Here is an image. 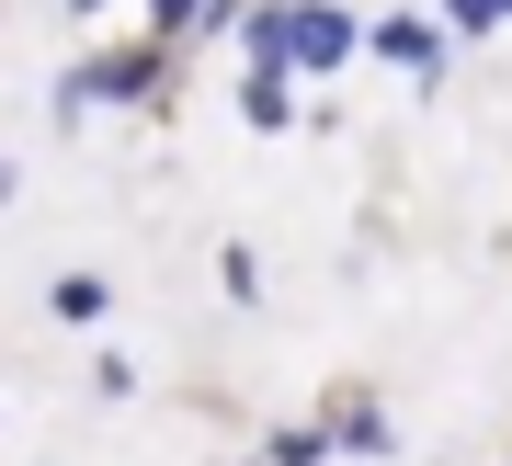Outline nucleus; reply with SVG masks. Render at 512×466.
Returning a JSON list of instances; mask_svg holds the SVG:
<instances>
[{
  "label": "nucleus",
  "instance_id": "obj_3",
  "mask_svg": "<svg viewBox=\"0 0 512 466\" xmlns=\"http://www.w3.org/2000/svg\"><path fill=\"white\" fill-rule=\"evenodd\" d=\"M387 57H399V69H421V80H433V23H387V35H376Z\"/></svg>",
  "mask_w": 512,
  "mask_h": 466
},
{
  "label": "nucleus",
  "instance_id": "obj_2",
  "mask_svg": "<svg viewBox=\"0 0 512 466\" xmlns=\"http://www.w3.org/2000/svg\"><path fill=\"white\" fill-rule=\"evenodd\" d=\"M239 114H251V126H285V114H296V69H251Z\"/></svg>",
  "mask_w": 512,
  "mask_h": 466
},
{
  "label": "nucleus",
  "instance_id": "obj_1",
  "mask_svg": "<svg viewBox=\"0 0 512 466\" xmlns=\"http://www.w3.org/2000/svg\"><path fill=\"white\" fill-rule=\"evenodd\" d=\"M353 57V23L330 0H285V69H342Z\"/></svg>",
  "mask_w": 512,
  "mask_h": 466
},
{
  "label": "nucleus",
  "instance_id": "obj_5",
  "mask_svg": "<svg viewBox=\"0 0 512 466\" xmlns=\"http://www.w3.org/2000/svg\"><path fill=\"white\" fill-rule=\"evenodd\" d=\"M148 12H160V23H194V12H205V0H148Z\"/></svg>",
  "mask_w": 512,
  "mask_h": 466
},
{
  "label": "nucleus",
  "instance_id": "obj_6",
  "mask_svg": "<svg viewBox=\"0 0 512 466\" xmlns=\"http://www.w3.org/2000/svg\"><path fill=\"white\" fill-rule=\"evenodd\" d=\"M80 12H92V0H80Z\"/></svg>",
  "mask_w": 512,
  "mask_h": 466
},
{
  "label": "nucleus",
  "instance_id": "obj_4",
  "mask_svg": "<svg viewBox=\"0 0 512 466\" xmlns=\"http://www.w3.org/2000/svg\"><path fill=\"white\" fill-rule=\"evenodd\" d=\"M444 12H456L467 35H490V23H501V0H444Z\"/></svg>",
  "mask_w": 512,
  "mask_h": 466
}]
</instances>
